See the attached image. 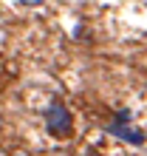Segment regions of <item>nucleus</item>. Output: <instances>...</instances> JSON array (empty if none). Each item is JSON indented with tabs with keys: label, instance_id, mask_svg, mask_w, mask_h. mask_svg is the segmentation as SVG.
I'll use <instances>...</instances> for the list:
<instances>
[{
	"label": "nucleus",
	"instance_id": "2",
	"mask_svg": "<svg viewBox=\"0 0 147 156\" xmlns=\"http://www.w3.org/2000/svg\"><path fill=\"white\" fill-rule=\"evenodd\" d=\"M127 119H130V114L119 111V119L108 125V133H113V136H119V139H125V142H130V145H144V133L139 131V128L127 125Z\"/></svg>",
	"mask_w": 147,
	"mask_h": 156
},
{
	"label": "nucleus",
	"instance_id": "1",
	"mask_svg": "<svg viewBox=\"0 0 147 156\" xmlns=\"http://www.w3.org/2000/svg\"><path fill=\"white\" fill-rule=\"evenodd\" d=\"M45 125H48L51 136L65 139V136H71V111L62 102H51L45 108Z\"/></svg>",
	"mask_w": 147,
	"mask_h": 156
},
{
	"label": "nucleus",
	"instance_id": "4",
	"mask_svg": "<svg viewBox=\"0 0 147 156\" xmlns=\"http://www.w3.org/2000/svg\"><path fill=\"white\" fill-rule=\"evenodd\" d=\"M0 125H3V119H0Z\"/></svg>",
	"mask_w": 147,
	"mask_h": 156
},
{
	"label": "nucleus",
	"instance_id": "3",
	"mask_svg": "<svg viewBox=\"0 0 147 156\" xmlns=\"http://www.w3.org/2000/svg\"><path fill=\"white\" fill-rule=\"evenodd\" d=\"M45 0H20V6H29V9H34V6H43Z\"/></svg>",
	"mask_w": 147,
	"mask_h": 156
}]
</instances>
